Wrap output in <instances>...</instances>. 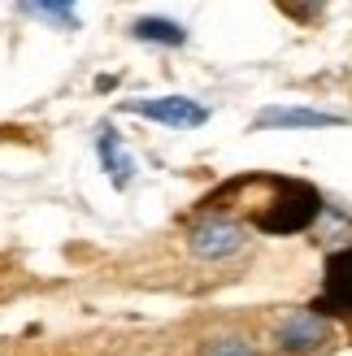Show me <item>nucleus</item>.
<instances>
[{
    "label": "nucleus",
    "mask_w": 352,
    "mask_h": 356,
    "mask_svg": "<svg viewBox=\"0 0 352 356\" xmlns=\"http://www.w3.org/2000/svg\"><path fill=\"white\" fill-rule=\"evenodd\" d=\"M187 248H191V257H200V261H231V257H239L243 248H248V230H243L235 218L209 213V218H200L191 226Z\"/></svg>",
    "instance_id": "f257e3e1"
},
{
    "label": "nucleus",
    "mask_w": 352,
    "mask_h": 356,
    "mask_svg": "<svg viewBox=\"0 0 352 356\" xmlns=\"http://www.w3.org/2000/svg\"><path fill=\"white\" fill-rule=\"evenodd\" d=\"M283 200H274L270 213H261V230H270V235H291V230H305L313 218L322 213V195L305 187V183H283Z\"/></svg>",
    "instance_id": "f03ea898"
},
{
    "label": "nucleus",
    "mask_w": 352,
    "mask_h": 356,
    "mask_svg": "<svg viewBox=\"0 0 352 356\" xmlns=\"http://www.w3.org/2000/svg\"><path fill=\"white\" fill-rule=\"evenodd\" d=\"M318 309L326 322L335 317V322L352 326V248L335 252L326 261V278H322V296H318Z\"/></svg>",
    "instance_id": "7ed1b4c3"
},
{
    "label": "nucleus",
    "mask_w": 352,
    "mask_h": 356,
    "mask_svg": "<svg viewBox=\"0 0 352 356\" xmlns=\"http://www.w3.org/2000/svg\"><path fill=\"white\" fill-rule=\"evenodd\" d=\"M278 348L291 352V356H305V352H318L330 339V322L318 309H291L283 322H278Z\"/></svg>",
    "instance_id": "20e7f679"
},
{
    "label": "nucleus",
    "mask_w": 352,
    "mask_h": 356,
    "mask_svg": "<svg viewBox=\"0 0 352 356\" xmlns=\"http://www.w3.org/2000/svg\"><path fill=\"white\" fill-rule=\"evenodd\" d=\"M127 109L148 118V122H161V127H179V131H191V127H205L209 122V109L196 104L191 96H157V100H127Z\"/></svg>",
    "instance_id": "39448f33"
},
{
    "label": "nucleus",
    "mask_w": 352,
    "mask_h": 356,
    "mask_svg": "<svg viewBox=\"0 0 352 356\" xmlns=\"http://www.w3.org/2000/svg\"><path fill=\"white\" fill-rule=\"evenodd\" d=\"M96 156H100V165H104V174H109L113 187H127L131 178H135V161H131V152L122 148V139H118L113 127H100V135H96Z\"/></svg>",
    "instance_id": "423d86ee"
},
{
    "label": "nucleus",
    "mask_w": 352,
    "mask_h": 356,
    "mask_svg": "<svg viewBox=\"0 0 352 356\" xmlns=\"http://www.w3.org/2000/svg\"><path fill=\"white\" fill-rule=\"evenodd\" d=\"M348 118H335V113H318V109H266L257 113L253 127H270V131H287V127H344Z\"/></svg>",
    "instance_id": "0eeeda50"
},
{
    "label": "nucleus",
    "mask_w": 352,
    "mask_h": 356,
    "mask_svg": "<svg viewBox=\"0 0 352 356\" xmlns=\"http://www.w3.org/2000/svg\"><path fill=\"white\" fill-rule=\"evenodd\" d=\"M131 35L144 40V44H170V48L187 44V31L179 22H166V17H139V22L131 26Z\"/></svg>",
    "instance_id": "6e6552de"
},
{
    "label": "nucleus",
    "mask_w": 352,
    "mask_h": 356,
    "mask_svg": "<svg viewBox=\"0 0 352 356\" xmlns=\"http://www.w3.org/2000/svg\"><path fill=\"white\" fill-rule=\"evenodd\" d=\"M26 13L48 17V22H61V26H74V22H79V13L70 9V5H26Z\"/></svg>",
    "instance_id": "1a4fd4ad"
},
{
    "label": "nucleus",
    "mask_w": 352,
    "mask_h": 356,
    "mask_svg": "<svg viewBox=\"0 0 352 356\" xmlns=\"http://www.w3.org/2000/svg\"><path fill=\"white\" fill-rule=\"evenodd\" d=\"M205 356H253V343L248 339H214L205 348Z\"/></svg>",
    "instance_id": "9d476101"
}]
</instances>
